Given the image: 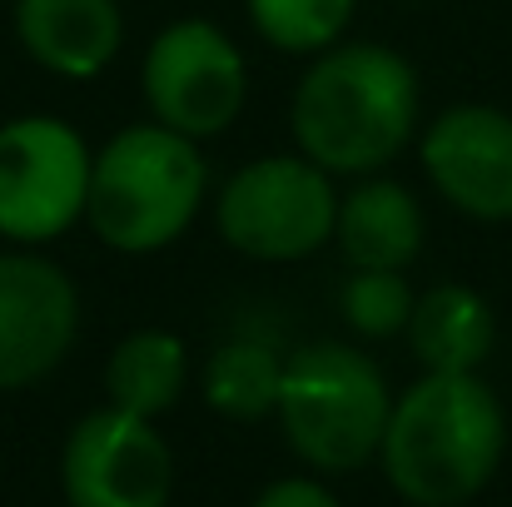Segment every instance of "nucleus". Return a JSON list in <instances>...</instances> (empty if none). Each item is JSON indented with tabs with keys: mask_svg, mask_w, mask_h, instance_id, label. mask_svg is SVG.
Wrapping results in <instances>:
<instances>
[{
	"mask_svg": "<svg viewBox=\"0 0 512 507\" xmlns=\"http://www.w3.org/2000/svg\"><path fill=\"white\" fill-rule=\"evenodd\" d=\"M508 448V418L498 393L478 373H423L388 413L383 478L413 507L473 503Z\"/></svg>",
	"mask_w": 512,
	"mask_h": 507,
	"instance_id": "f257e3e1",
	"label": "nucleus"
},
{
	"mask_svg": "<svg viewBox=\"0 0 512 507\" xmlns=\"http://www.w3.org/2000/svg\"><path fill=\"white\" fill-rule=\"evenodd\" d=\"M418 125L413 65L373 40L329 45L294 90V140L329 174L393 165Z\"/></svg>",
	"mask_w": 512,
	"mask_h": 507,
	"instance_id": "f03ea898",
	"label": "nucleus"
},
{
	"mask_svg": "<svg viewBox=\"0 0 512 507\" xmlns=\"http://www.w3.org/2000/svg\"><path fill=\"white\" fill-rule=\"evenodd\" d=\"M204 184L209 169L189 135L160 120L130 125L90 165L85 219L100 244L120 254H155L194 224Z\"/></svg>",
	"mask_w": 512,
	"mask_h": 507,
	"instance_id": "7ed1b4c3",
	"label": "nucleus"
},
{
	"mask_svg": "<svg viewBox=\"0 0 512 507\" xmlns=\"http://www.w3.org/2000/svg\"><path fill=\"white\" fill-rule=\"evenodd\" d=\"M393 393L378 363L348 343H309L284 363L279 423L314 473H358L378 458Z\"/></svg>",
	"mask_w": 512,
	"mask_h": 507,
	"instance_id": "20e7f679",
	"label": "nucleus"
},
{
	"mask_svg": "<svg viewBox=\"0 0 512 507\" xmlns=\"http://www.w3.org/2000/svg\"><path fill=\"white\" fill-rule=\"evenodd\" d=\"M214 224L229 249L264 264H294L334 239L339 194L329 169L309 155H264L229 174L214 204Z\"/></svg>",
	"mask_w": 512,
	"mask_h": 507,
	"instance_id": "39448f33",
	"label": "nucleus"
},
{
	"mask_svg": "<svg viewBox=\"0 0 512 507\" xmlns=\"http://www.w3.org/2000/svg\"><path fill=\"white\" fill-rule=\"evenodd\" d=\"M90 165L80 130L50 115L0 125V234L15 244H50L85 219Z\"/></svg>",
	"mask_w": 512,
	"mask_h": 507,
	"instance_id": "423d86ee",
	"label": "nucleus"
},
{
	"mask_svg": "<svg viewBox=\"0 0 512 507\" xmlns=\"http://www.w3.org/2000/svg\"><path fill=\"white\" fill-rule=\"evenodd\" d=\"M249 95L239 45L209 20H174L145 55V100L160 125L189 140L224 135Z\"/></svg>",
	"mask_w": 512,
	"mask_h": 507,
	"instance_id": "0eeeda50",
	"label": "nucleus"
},
{
	"mask_svg": "<svg viewBox=\"0 0 512 507\" xmlns=\"http://www.w3.org/2000/svg\"><path fill=\"white\" fill-rule=\"evenodd\" d=\"M60 488L70 507H165L174 488L170 443L155 418L105 403L70 428Z\"/></svg>",
	"mask_w": 512,
	"mask_h": 507,
	"instance_id": "6e6552de",
	"label": "nucleus"
},
{
	"mask_svg": "<svg viewBox=\"0 0 512 507\" xmlns=\"http://www.w3.org/2000/svg\"><path fill=\"white\" fill-rule=\"evenodd\" d=\"M80 334L70 274L35 254H0V393L55 373Z\"/></svg>",
	"mask_w": 512,
	"mask_h": 507,
	"instance_id": "1a4fd4ad",
	"label": "nucleus"
},
{
	"mask_svg": "<svg viewBox=\"0 0 512 507\" xmlns=\"http://www.w3.org/2000/svg\"><path fill=\"white\" fill-rule=\"evenodd\" d=\"M423 169L433 189L473 214L512 219V115L493 105H453L423 135Z\"/></svg>",
	"mask_w": 512,
	"mask_h": 507,
	"instance_id": "9d476101",
	"label": "nucleus"
},
{
	"mask_svg": "<svg viewBox=\"0 0 512 507\" xmlns=\"http://www.w3.org/2000/svg\"><path fill=\"white\" fill-rule=\"evenodd\" d=\"M15 30L50 75L95 80L125 45V10L120 0H15Z\"/></svg>",
	"mask_w": 512,
	"mask_h": 507,
	"instance_id": "9b49d317",
	"label": "nucleus"
},
{
	"mask_svg": "<svg viewBox=\"0 0 512 507\" xmlns=\"http://www.w3.org/2000/svg\"><path fill=\"white\" fill-rule=\"evenodd\" d=\"M334 239L353 269H408L423 249V209L413 189L368 179L339 199Z\"/></svg>",
	"mask_w": 512,
	"mask_h": 507,
	"instance_id": "f8f14e48",
	"label": "nucleus"
},
{
	"mask_svg": "<svg viewBox=\"0 0 512 507\" xmlns=\"http://www.w3.org/2000/svg\"><path fill=\"white\" fill-rule=\"evenodd\" d=\"M493 338H498L493 309L468 284L428 289L413 304V319H408L413 358L428 373H478V363L493 353Z\"/></svg>",
	"mask_w": 512,
	"mask_h": 507,
	"instance_id": "ddd939ff",
	"label": "nucleus"
},
{
	"mask_svg": "<svg viewBox=\"0 0 512 507\" xmlns=\"http://www.w3.org/2000/svg\"><path fill=\"white\" fill-rule=\"evenodd\" d=\"M184 383H189V348L179 334H165V329H140V334L120 338L105 363L110 403L140 418L170 413Z\"/></svg>",
	"mask_w": 512,
	"mask_h": 507,
	"instance_id": "4468645a",
	"label": "nucleus"
},
{
	"mask_svg": "<svg viewBox=\"0 0 512 507\" xmlns=\"http://www.w3.org/2000/svg\"><path fill=\"white\" fill-rule=\"evenodd\" d=\"M279 383L284 358L259 338H234L204 363V403L234 423H259L279 413Z\"/></svg>",
	"mask_w": 512,
	"mask_h": 507,
	"instance_id": "2eb2a0df",
	"label": "nucleus"
},
{
	"mask_svg": "<svg viewBox=\"0 0 512 507\" xmlns=\"http://www.w3.org/2000/svg\"><path fill=\"white\" fill-rule=\"evenodd\" d=\"M358 0H249L254 30L289 55H319L339 45Z\"/></svg>",
	"mask_w": 512,
	"mask_h": 507,
	"instance_id": "dca6fc26",
	"label": "nucleus"
},
{
	"mask_svg": "<svg viewBox=\"0 0 512 507\" xmlns=\"http://www.w3.org/2000/svg\"><path fill=\"white\" fill-rule=\"evenodd\" d=\"M413 304L418 299L403 284V269H353V279L343 284V319L363 338L408 334Z\"/></svg>",
	"mask_w": 512,
	"mask_h": 507,
	"instance_id": "f3484780",
	"label": "nucleus"
},
{
	"mask_svg": "<svg viewBox=\"0 0 512 507\" xmlns=\"http://www.w3.org/2000/svg\"><path fill=\"white\" fill-rule=\"evenodd\" d=\"M254 507H343L319 478H279V483H269Z\"/></svg>",
	"mask_w": 512,
	"mask_h": 507,
	"instance_id": "a211bd4d",
	"label": "nucleus"
}]
</instances>
